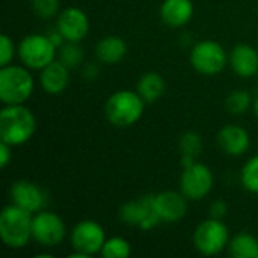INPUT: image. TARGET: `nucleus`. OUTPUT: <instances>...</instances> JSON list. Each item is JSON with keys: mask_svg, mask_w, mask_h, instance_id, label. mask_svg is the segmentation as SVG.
<instances>
[{"mask_svg": "<svg viewBox=\"0 0 258 258\" xmlns=\"http://www.w3.org/2000/svg\"><path fill=\"white\" fill-rule=\"evenodd\" d=\"M36 133V116L24 104H5L0 110V141L11 147L29 142Z\"/></svg>", "mask_w": 258, "mask_h": 258, "instance_id": "nucleus-1", "label": "nucleus"}, {"mask_svg": "<svg viewBox=\"0 0 258 258\" xmlns=\"http://www.w3.org/2000/svg\"><path fill=\"white\" fill-rule=\"evenodd\" d=\"M145 106L147 103L138 91L119 89L106 100L104 115L113 127L128 128L142 118Z\"/></svg>", "mask_w": 258, "mask_h": 258, "instance_id": "nucleus-2", "label": "nucleus"}, {"mask_svg": "<svg viewBox=\"0 0 258 258\" xmlns=\"http://www.w3.org/2000/svg\"><path fill=\"white\" fill-rule=\"evenodd\" d=\"M32 219L33 213L15 206L8 204L0 213V239L9 249H21L27 246L32 239Z\"/></svg>", "mask_w": 258, "mask_h": 258, "instance_id": "nucleus-3", "label": "nucleus"}, {"mask_svg": "<svg viewBox=\"0 0 258 258\" xmlns=\"http://www.w3.org/2000/svg\"><path fill=\"white\" fill-rule=\"evenodd\" d=\"M35 80L24 65L0 67V100L3 104H24L33 94Z\"/></svg>", "mask_w": 258, "mask_h": 258, "instance_id": "nucleus-4", "label": "nucleus"}, {"mask_svg": "<svg viewBox=\"0 0 258 258\" xmlns=\"http://www.w3.org/2000/svg\"><path fill=\"white\" fill-rule=\"evenodd\" d=\"M57 47L51 42L48 35L30 33L24 36L17 47V54L24 67L41 71L48 63L56 60Z\"/></svg>", "mask_w": 258, "mask_h": 258, "instance_id": "nucleus-5", "label": "nucleus"}, {"mask_svg": "<svg viewBox=\"0 0 258 258\" xmlns=\"http://www.w3.org/2000/svg\"><path fill=\"white\" fill-rule=\"evenodd\" d=\"M70 242L74 249L70 257H92L101 252L106 242V233L100 222L94 219H83L73 227L70 233Z\"/></svg>", "mask_w": 258, "mask_h": 258, "instance_id": "nucleus-6", "label": "nucleus"}, {"mask_svg": "<svg viewBox=\"0 0 258 258\" xmlns=\"http://www.w3.org/2000/svg\"><path fill=\"white\" fill-rule=\"evenodd\" d=\"M194 246L195 249L206 257H213L221 254L230 243V230L222 222V219L210 218L203 221L194 233Z\"/></svg>", "mask_w": 258, "mask_h": 258, "instance_id": "nucleus-7", "label": "nucleus"}, {"mask_svg": "<svg viewBox=\"0 0 258 258\" xmlns=\"http://www.w3.org/2000/svg\"><path fill=\"white\" fill-rule=\"evenodd\" d=\"M190 65L195 71L204 76H215L224 71L230 62L227 50L213 39H204L197 42L189 54Z\"/></svg>", "mask_w": 258, "mask_h": 258, "instance_id": "nucleus-8", "label": "nucleus"}, {"mask_svg": "<svg viewBox=\"0 0 258 258\" xmlns=\"http://www.w3.org/2000/svg\"><path fill=\"white\" fill-rule=\"evenodd\" d=\"M215 177L212 169L200 162H192L183 166V174L180 177V192L189 201L204 200L213 189Z\"/></svg>", "mask_w": 258, "mask_h": 258, "instance_id": "nucleus-9", "label": "nucleus"}, {"mask_svg": "<svg viewBox=\"0 0 258 258\" xmlns=\"http://www.w3.org/2000/svg\"><path fill=\"white\" fill-rule=\"evenodd\" d=\"M67 237V227L63 219L47 209L33 213L32 239L45 248H56Z\"/></svg>", "mask_w": 258, "mask_h": 258, "instance_id": "nucleus-10", "label": "nucleus"}, {"mask_svg": "<svg viewBox=\"0 0 258 258\" xmlns=\"http://www.w3.org/2000/svg\"><path fill=\"white\" fill-rule=\"evenodd\" d=\"M119 218L125 225L138 227L144 231H150L162 222L154 209V195L127 201L119 209Z\"/></svg>", "mask_w": 258, "mask_h": 258, "instance_id": "nucleus-11", "label": "nucleus"}, {"mask_svg": "<svg viewBox=\"0 0 258 258\" xmlns=\"http://www.w3.org/2000/svg\"><path fill=\"white\" fill-rule=\"evenodd\" d=\"M9 197L12 204L30 213H38L44 210L48 204L47 192L41 186L29 180H18L12 183L9 189Z\"/></svg>", "mask_w": 258, "mask_h": 258, "instance_id": "nucleus-12", "label": "nucleus"}, {"mask_svg": "<svg viewBox=\"0 0 258 258\" xmlns=\"http://www.w3.org/2000/svg\"><path fill=\"white\" fill-rule=\"evenodd\" d=\"M89 18L85 11L77 6H70L60 11L56 17V29L65 41L80 42L89 33Z\"/></svg>", "mask_w": 258, "mask_h": 258, "instance_id": "nucleus-13", "label": "nucleus"}, {"mask_svg": "<svg viewBox=\"0 0 258 258\" xmlns=\"http://www.w3.org/2000/svg\"><path fill=\"white\" fill-rule=\"evenodd\" d=\"M154 209L162 222L175 224L187 213V198L181 192L163 190L154 195Z\"/></svg>", "mask_w": 258, "mask_h": 258, "instance_id": "nucleus-14", "label": "nucleus"}, {"mask_svg": "<svg viewBox=\"0 0 258 258\" xmlns=\"http://www.w3.org/2000/svg\"><path fill=\"white\" fill-rule=\"evenodd\" d=\"M219 148L231 157L243 156L251 147L249 133L237 124H227L224 125L216 136Z\"/></svg>", "mask_w": 258, "mask_h": 258, "instance_id": "nucleus-15", "label": "nucleus"}, {"mask_svg": "<svg viewBox=\"0 0 258 258\" xmlns=\"http://www.w3.org/2000/svg\"><path fill=\"white\" fill-rule=\"evenodd\" d=\"M70 71L71 68H68L59 59L53 60L45 68H42L39 74V85L44 89V92L50 95L62 94L70 85Z\"/></svg>", "mask_w": 258, "mask_h": 258, "instance_id": "nucleus-16", "label": "nucleus"}, {"mask_svg": "<svg viewBox=\"0 0 258 258\" xmlns=\"http://www.w3.org/2000/svg\"><path fill=\"white\" fill-rule=\"evenodd\" d=\"M195 14L192 0H163L160 5L162 21L174 29L186 26Z\"/></svg>", "mask_w": 258, "mask_h": 258, "instance_id": "nucleus-17", "label": "nucleus"}, {"mask_svg": "<svg viewBox=\"0 0 258 258\" xmlns=\"http://www.w3.org/2000/svg\"><path fill=\"white\" fill-rule=\"evenodd\" d=\"M230 67L239 77H254L258 73V51L248 44L236 45L230 53Z\"/></svg>", "mask_w": 258, "mask_h": 258, "instance_id": "nucleus-18", "label": "nucleus"}, {"mask_svg": "<svg viewBox=\"0 0 258 258\" xmlns=\"http://www.w3.org/2000/svg\"><path fill=\"white\" fill-rule=\"evenodd\" d=\"M127 54V44L121 36L109 35L101 38L95 45V56L100 62L113 65L121 62Z\"/></svg>", "mask_w": 258, "mask_h": 258, "instance_id": "nucleus-19", "label": "nucleus"}, {"mask_svg": "<svg viewBox=\"0 0 258 258\" xmlns=\"http://www.w3.org/2000/svg\"><path fill=\"white\" fill-rule=\"evenodd\" d=\"M165 89H166L165 79L160 73L156 71L142 74L136 86L138 94L144 98L147 104H153L157 100H160L162 95L165 94Z\"/></svg>", "mask_w": 258, "mask_h": 258, "instance_id": "nucleus-20", "label": "nucleus"}, {"mask_svg": "<svg viewBox=\"0 0 258 258\" xmlns=\"http://www.w3.org/2000/svg\"><path fill=\"white\" fill-rule=\"evenodd\" d=\"M228 251L234 258H258V239L251 233H237L231 237Z\"/></svg>", "mask_w": 258, "mask_h": 258, "instance_id": "nucleus-21", "label": "nucleus"}, {"mask_svg": "<svg viewBox=\"0 0 258 258\" xmlns=\"http://www.w3.org/2000/svg\"><path fill=\"white\" fill-rule=\"evenodd\" d=\"M178 150L183 166L195 162L203 150V139L197 132H186L178 141Z\"/></svg>", "mask_w": 258, "mask_h": 258, "instance_id": "nucleus-22", "label": "nucleus"}, {"mask_svg": "<svg viewBox=\"0 0 258 258\" xmlns=\"http://www.w3.org/2000/svg\"><path fill=\"white\" fill-rule=\"evenodd\" d=\"M254 106L252 95L245 89H234L225 98V109L231 115H243Z\"/></svg>", "mask_w": 258, "mask_h": 258, "instance_id": "nucleus-23", "label": "nucleus"}, {"mask_svg": "<svg viewBox=\"0 0 258 258\" xmlns=\"http://www.w3.org/2000/svg\"><path fill=\"white\" fill-rule=\"evenodd\" d=\"M132 254V245L128 240L119 236L106 239L100 255L104 258H127Z\"/></svg>", "mask_w": 258, "mask_h": 258, "instance_id": "nucleus-24", "label": "nucleus"}, {"mask_svg": "<svg viewBox=\"0 0 258 258\" xmlns=\"http://www.w3.org/2000/svg\"><path fill=\"white\" fill-rule=\"evenodd\" d=\"M85 50L80 47V42L65 41L62 47H59V60H62L68 68H77L83 63Z\"/></svg>", "mask_w": 258, "mask_h": 258, "instance_id": "nucleus-25", "label": "nucleus"}, {"mask_svg": "<svg viewBox=\"0 0 258 258\" xmlns=\"http://www.w3.org/2000/svg\"><path fill=\"white\" fill-rule=\"evenodd\" d=\"M240 183L245 190L258 194V154L246 160L240 171Z\"/></svg>", "mask_w": 258, "mask_h": 258, "instance_id": "nucleus-26", "label": "nucleus"}, {"mask_svg": "<svg viewBox=\"0 0 258 258\" xmlns=\"http://www.w3.org/2000/svg\"><path fill=\"white\" fill-rule=\"evenodd\" d=\"M30 6L35 15L42 20H50L53 17H57L60 0H30Z\"/></svg>", "mask_w": 258, "mask_h": 258, "instance_id": "nucleus-27", "label": "nucleus"}, {"mask_svg": "<svg viewBox=\"0 0 258 258\" xmlns=\"http://www.w3.org/2000/svg\"><path fill=\"white\" fill-rule=\"evenodd\" d=\"M15 53H17V48H15L12 38L8 35H2V38H0V67L11 65Z\"/></svg>", "mask_w": 258, "mask_h": 258, "instance_id": "nucleus-28", "label": "nucleus"}, {"mask_svg": "<svg viewBox=\"0 0 258 258\" xmlns=\"http://www.w3.org/2000/svg\"><path fill=\"white\" fill-rule=\"evenodd\" d=\"M228 213V206L224 200H215L210 204V216L216 219H224Z\"/></svg>", "mask_w": 258, "mask_h": 258, "instance_id": "nucleus-29", "label": "nucleus"}, {"mask_svg": "<svg viewBox=\"0 0 258 258\" xmlns=\"http://www.w3.org/2000/svg\"><path fill=\"white\" fill-rule=\"evenodd\" d=\"M12 148L9 144H5L0 141V168L6 169L8 165L12 162Z\"/></svg>", "mask_w": 258, "mask_h": 258, "instance_id": "nucleus-30", "label": "nucleus"}, {"mask_svg": "<svg viewBox=\"0 0 258 258\" xmlns=\"http://www.w3.org/2000/svg\"><path fill=\"white\" fill-rule=\"evenodd\" d=\"M254 112H255V115L258 116V97L254 100Z\"/></svg>", "mask_w": 258, "mask_h": 258, "instance_id": "nucleus-31", "label": "nucleus"}]
</instances>
